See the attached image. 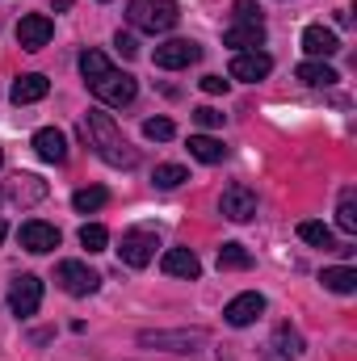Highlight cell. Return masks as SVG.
I'll use <instances>...</instances> for the list:
<instances>
[{"label": "cell", "instance_id": "obj_1", "mask_svg": "<svg viewBox=\"0 0 357 361\" xmlns=\"http://www.w3.org/2000/svg\"><path fill=\"white\" fill-rule=\"evenodd\" d=\"M85 135L92 139L97 156H101L109 169H135V164H139V152L126 143V135L118 130V122H114L105 109H89V114H85Z\"/></svg>", "mask_w": 357, "mask_h": 361}, {"label": "cell", "instance_id": "obj_2", "mask_svg": "<svg viewBox=\"0 0 357 361\" xmlns=\"http://www.w3.org/2000/svg\"><path fill=\"white\" fill-rule=\"evenodd\" d=\"M131 25L135 30H147V34H169L177 25V0H131L126 8Z\"/></svg>", "mask_w": 357, "mask_h": 361}, {"label": "cell", "instance_id": "obj_3", "mask_svg": "<svg viewBox=\"0 0 357 361\" xmlns=\"http://www.w3.org/2000/svg\"><path fill=\"white\" fill-rule=\"evenodd\" d=\"M143 349H164V353H198L206 345L202 328H181V332H139Z\"/></svg>", "mask_w": 357, "mask_h": 361}, {"label": "cell", "instance_id": "obj_4", "mask_svg": "<svg viewBox=\"0 0 357 361\" xmlns=\"http://www.w3.org/2000/svg\"><path fill=\"white\" fill-rule=\"evenodd\" d=\"M89 89H92V97H97L101 105H118V109H122V105H131V101H135L139 80H135L131 72H114V68H109L101 80H92Z\"/></svg>", "mask_w": 357, "mask_h": 361}, {"label": "cell", "instance_id": "obj_5", "mask_svg": "<svg viewBox=\"0 0 357 361\" xmlns=\"http://www.w3.org/2000/svg\"><path fill=\"white\" fill-rule=\"evenodd\" d=\"M55 281H59L72 298H89V294H97V286H101V273L89 269L85 261H59V265H55Z\"/></svg>", "mask_w": 357, "mask_h": 361}, {"label": "cell", "instance_id": "obj_6", "mask_svg": "<svg viewBox=\"0 0 357 361\" xmlns=\"http://www.w3.org/2000/svg\"><path fill=\"white\" fill-rule=\"evenodd\" d=\"M156 231H143V227H135V231H126L122 235V244H118V257H122V265H131V269H143V265H152L156 261Z\"/></svg>", "mask_w": 357, "mask_h": 361}, {"label": "cell", "instance_id": "obj_7", "mask_svg": "<svg viewBox=\"0 0 357 361\" xmlns=\"http://www.w3.org/2000/svg\"><path fill=\"white\" fill-rule=\"evenodd\" d=\"M8 307H13L17 319H30V315L42 307V281H38L34 273H21V277L8 286Z\"/></svg>", "mask_w": 357, "mask_h": 361}, {"label": "cell", "instance_id": "obj_8", "mask_svg": "<svg viewBox=\"0 0 357 361\" xmlns=\"http://www.w3.org/2000/svg\"><path fill=\"white\" fill-rule=\"evenodd\" d=\"M198 59H202V47L189 42V38H169V42L156 47V68H164V72L189 68V63H198Z\"/></svg>", "mask_w": 357, "mask_h": 361}, {"label": "cell", "instance_id": "obj_9", "mask_svg": "<svg viewBox=\"0 0 357 361\" xmlns=\"http://www.w3.org/2000/svg\"><path fill=\"white\" fill-rule=\"evenodd\" d=\"M219 210H223V219H231V223H248V219L257 214V193H253L248 185H227L223 197H219Z\"/></svg>", "mask_w": 357, "mask_h": 361}, {"label": "cell", "instance_id": "obj_10", "mask_svg": "<svg viewBox=\"0 0 357 361\" xmlns=\"http://www.w3.org/2000/svg\"><path fill=\"white\" fill-rule=\"evenodd\" d=\"M21 248L25 252H34V257H47V252H55L59 248V227H51V223H42V219H30V223H21Z\"/></svg>", "mask_w": 357, "mask_h": 361}, {"label": "cell", "instance_id": "obj_11", "mask_svg": "<svg viewBox=\"0 0 357 361\" xmlns=\"http://www.w3.org/2000/svg\"><path fill=\"white\" fill-rule=\"evenodd\" d=\"M51 34H55V25H51L47 13H25V17L17 21V42H21V51H42V47L51 42Z\"/></svg>", "mask_w": 357, "mask_h": 361}, {"label": "cell", "instance_id": "obj_12", "mask_svg": "<svg viewBox=\"0 0 357 361\" xmlns=\"http://www.w3.org/2000/svg\"><path fill=\"white\" fill-rule=\"evenodd\" d=\"M265 315V298L257 294V290H248V294H236L227 307H223V319L231 324V328H248V324H257Z\"/></svg>", "mask_w": 357, "mask_h": 361}, {"label": "cell", "instance_id": "obj_13", "mask_svg": "<svg viewBox=\"0 0 357 361\" xmlns=\"http://www.w3.org/2000/svg\"><path fill=\"white\" fill-rule=\"evenodd\" d=\"M273 72V59L265 51H236L231 59V80H244V85H257Z\"/></svg>", "mask_w": 357, "mask_h": 361}, {"label": "cell", "instance_id": "obj_14", "mask_svg": "<svg viewBox=\"0 0 357 361\" xmlns=\"http://www.w3.org/2000/svg\"><path fill=\"white\" fill-rule=\"evenodd\" d=\"M30 147H34V156L47 160V164H63V160H68V135H63L59 126H42V130H34Z\"/></svg>", "mask_w": 357, "mask_h": 361}, {"label": "cell", "instance_id": "obj_15", "mask_svg": "<svg viewBox=\"0 0 357 361\" xmlns=\"http://www.w3.org/2000/svg\"><path fill=\"white\" fill-rule=\"evenodd\" d=\"M303 51H307L311 59H332V55L341 51V38H337V30H328V25H307V30H303Z\"/></svg>", "mask_w": 357, "mask_h": 361}, {"label": "cell", "instance_id": "obj_16", "mask_svg": "<svg viewBox=\"0 0 357 361\" xmlns=\"http://www.w3.org/2000/svg\"><path fill=\"white\" fill-rule=\"evenodd\" d=\"M223 47H236V51H257V47H265V21H236V25L223 34Z\"/></svg>", "mask_w": 357, "mask_h": 361}, {"label": "cell", "instance_id": "obj_17", "mask_svg": "<svg viewBox=\"0 0 357 361\" xmlns=\"http://www.w3.org/2000/svg\"><path fill=\"white\" fill-rule=\"evenodd\" d=\"M47 89H51V80H47L42 72H25V76H17V80H13L8 97H13V105H34V101H42V97H47Z\"/></svg>", "mask_w": 357, "mask_h": 361}, {"label": "cell", "instance_id": "obj_18", "mask_svg": "<svg viewBox=\"0 0 357 361\" xmlns=\"http://www.w3.org/2000/svg\"><path fill=\"white\" fill-rule=\"evenodd\" d=\"M160 269L169 273V277H185V281H198L202 277V265H198V257L189 248H169L164 261H160Z\"/></svg>", "mask_w": 357, "mask_h": 361}, {"label": "cell", "instance_id": "obj_19", "mask_svg": "<svg viewBox=\"0 0 357 361\" xmlns=\"http://www.w3.org/2000/svg\"><path fill=\"white\" fill-rule=\"evenodd\" d=\"M294 76H298L303 85H311V89H328V85H337V80H341L324 59H307V63H298V68H294Z\"/></svg>", "mask_w": 357, "mask_h": 361}, {"label": "cell", "instance_id": "obj_20", "mask_svg": "<svg viewBox=\"0 0 357 361\" xmlns=\"http://www.w3.org/2000/svg\"><path fill=\"white\" fill-rule=\"evenodd\" d=\"M189 156H193V160H202V164H223L227 147H223L214 135H189Z\"/></svg>", "mask_w": 357, "mask_h": 361}, {"label": "cell", "instance_id": "obj_21", "mask_svg": "<svg viewBox=\"0 0 357 361\" xmlns=\"http://www.w3.org/2000/svg\"><path fill=\"white\" fill-rule=\"evenodd\" d=\"M13 202H21V206H34V202H42L47 197V180L42 177H30V173H21V177L13 180Z\"/></svg>", "mask_w": 357, "mask_h": 361}, {"label": "cell", "instance_id": "obj_22", "mask_svg": "<svg viewBox=\"0 0 357 361\" xmlns=\"http://www.w3.org/2000/svg\"><path fill=\"white\" fill-rule=\"evenodd\" d=\"M320 281H324V290H332V294H353L357 290V269H349V265H332V269L320 273Z\"/></svg>", "mask_w": 357, "mask_h": 361}, {"label": "cell", "instance_id": "obj_23", "mask_svg": "<svg viewBox=\"0 0 357 361\" xmlns=\"http://www.w3.org/2000/svg\"><path fill=\"white\" fill-rule=\"evenodd\" d=\"M298 240H307V244H315V248H341L337 235H332V227H328V223H315V219L298 223Z\"/></svg>", "mask_w": 357, "mask_h": 361}, {"label": "cell", "instance_id": "obj_24", "mask_svg": "<svg viewBox=\"0 0 357 361\" xmlns=\"http://www.w3.org/2000/svg\"><path fill=\"white\" fill-rule=\"evenodd\" d=\"M273 345H277V357H298V353H307V345H303V336L290 328V324H282L277 332H273Z\"/></svg>", "mask_w": 357, "mask_h": 361}, {"label": "cell", "instance_id": "obj_25", "mask_svg": "<svg viewBox=\"0 0 357 361\" xmlns=\"http://www.w3.org/2000/svg\"><path fill=\"white\" fill-rule=\"evenodd\" d=\"M105 202H109V189H101V185H89V189H76V193H72V206H76L80 214L101 210Z\"/></svg>", "mask_w": 357, "mask_h": 361}, {"label": "cell", "instance_id": "obj_26", "mask_svg": "<svg viewBox=\"0 0 357 361\" xmlns=\"http://www.w3.org/2000/svg\"><path fill=\"white\" fill-rule=\"evenodd\" d=\"M219 269H253V252L244 244H223L219 248Z\"/></svg>", "mask_w": 357, "mask_h": 361}, {"label": "cell", "instance_id": "obj_27", "mask_svg": "<svg viewBox=\"0 0 357 361\" xmlns=\"http://www.w3.org/2000/svg\"><path fill=\"white\" fill-rule=\"evenodd\" d=\"M337 227H341L345 235H353V231H357V193H353V189H345V193H341V206H337Z\"/></svg>", "mask_w": 357, "mask_h": 361}, {"label": "cell", "instance_id": "obj_28", "mask_svg": "<svg viewBox=\"0 0 357 361\" xmlns=\"http://www.w3.org/2000/svg\"><path fill=\"white\" fill-rule=\"evenodd\" d=\"M105 72H109V59H105V55H101V51H85V55H80V76H85V80H101V76H105Z\"/></svg>", "mask_w": 357, "mask_h": 361}, {"label": "cell", "instance_id": "obj_29", "mask_svg": "<svg viewBox=\"0 0 357 361\" xmlns=\"http://www.w3.org/2000/svg\"><path fill=\"white\" fill-rule=\"evenodd\" d=\"M152 180H156V189H177V185H185V180H189V173H185L181 164H156Z\"/></svg>", "mask_w": 357, "mask_h": 361}, {"label": "cell", "instance_id": "obj_30", "mask_svg": "<svg viewBox=\"0 0 357 361\" xmlns=\"http://www.w3.org/2000/svg\"><path fill=\"white\" fill-rule=\"evenodd\" d=\"M105 244H109V231H105L101 223H85V227H80V248H89V252H105Z\"/></svg>", "mask_w": 357, "mask_h": 361}, {"label": "cell", "instance_id": "obj_31", "mask_svg": "<svg viewBox=\"0 0 357 361\" xmlns=\"http://www.w3.org/2000/svg\"><path fill=\"white\" fill-rule=\"evenodd\" d=\"M143 135H147V139H156V143H164V139H173V135H177V126H173L169 118H147V122H143Z\"/></svg>", "mask_w": 357, "mask_h": 361}, {"label": "cell", "instance_id": "obj_32", "mask_svg": "<svg viewBox=\"0 0 357 361\" xmlns=\"http://www.w3.org/2000/svg\"><path fill=\"white\" fill-rule=\"evenodd\" d=\"M193 122L206 126V130H214V126H223V114H219L214 105H198V109H193Z\"/></svg>", "mask_w": 357, "mask_h": 361}, {"label": "cell", "instance_id": "obj_33", "mask_svg": "<svg viewBox=\"0 0 357 361\" xmlns=\"http://www.w3.org/2000/svg\"><path fill=\"white\" fill-rule=\"evenodd\" d=\"M114 47H118V51H122L126 59H135V55H139V42H135V34H122V30H118V38H114Z\"/></svg>", "mask_w": 357, "mask_h": 361}, {"label": "cell", "instance_id": "obj_34", "mask_svg": "<svg viewBox=\"0 0 357 361\" xmlns=\"http://www.w3.org/2000/svg\"><path fill=\"white\" fill-rule=\"evenodd\" d=\"M236 21H261L257 4H253V0H236Z\"/></svg>", "mask_w": 357, "mask_h": 361}, {"label": "cell", "instance_id": "obj_35", "mask_svg": "<svg viewBox=\"0 0 357 361\" xmlns=\"http://www.w3.org/2000/svg\"><path fill=\"white\" fill-rule=\"evenodd\" d=\"M202 92L219 97V92H227V80H223V76H202Z\"/></svg>", "mask_w": 357, "mask_h": 361}, {"label": "cell", "instance_id": "obj_36", "mask_svg": "<svg viewBox=\"0 0 357 361\" xmlns=\"http://www.w3.org/2000/svg\"><path fill=\"white\" fill-rule=\"evenodd\" d=\"M4 235H8V227H4V223H0V244H4Z\"/></svg>", "mask_w": 357, "mask_h": 361}, {"label": "cell", "instance_id": "obj_37", "mask_svg": "<svg viewBox=\"0 0 357 361\" xmlns=\"http://www.w3.org/2000/svg\"><path fill=\"white\" fill-rule=\"evenodd\" d=\"M0 164H4V147H0Z\"/></svg>", "mask_w": 357, "mask_h": 361}, {"label": "cell", "instance_id": "obj_38", "mask_svg": "<svg viewBox=\"0 0 357 361\" xmlns=\"http://www.w3.org/2000/svg\"><path fill=\"white\" fill-rule=\"evenodd\" d=\"M0 197H4V193H0Z\"/></svg>", "mask_w": 357, "mask_h": 361}]
</instances>
